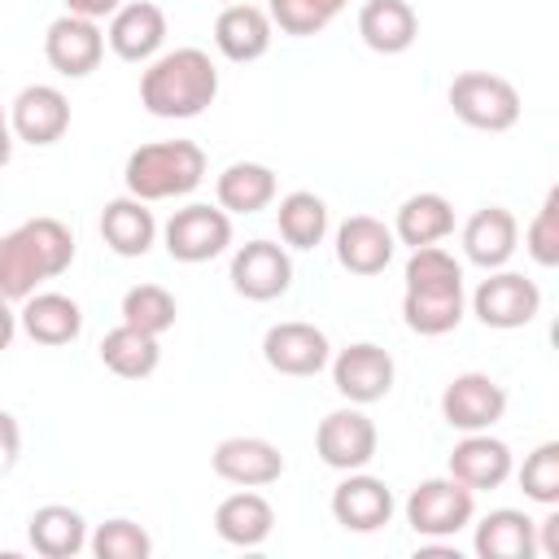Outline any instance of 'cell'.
I'll use <instances>...</instances> for the list:
<instances>
[{"label": "cell", "instance_id": "cell-11", "mask_svg": "<svg viewBox=\"0 0 559 559\" xmlns=\"http://www.w3.org/2000/svg\"><path fill=\"white\" fill-rule=\"evenodd\" d=\"M376 424L358 411V406H345V411H332L319 419V432H314V450L328 467L336 472H358L376 459Z\"/></svg>", "mask_w": 559, "mask_h": 559}, {"label": "cell", "instance_id": "cell-12", "mask_svg": "<svg viewBox=\"0 0 559 559\" xmlns=\"http://www.w3.org/2000/svg\"><path fill=\"white\" fill-rule=\"evenodd\" d=\"M9 127H13V140H26L35 148L57 144L70 131V100H66V92L52 87V83L22 87L13 96V105H9Z\"/></svg>", "mask_w": 559, "mask_h": 559}, {"label": "cell", "instance_id": "cell-36", "mask_svg": "<svg viewBox=\"0 0 559 559\" xmlns=\"http://www.w3.org/2000/svg\"><path fill=\"white\" fill-rule=\"evenodd\" d=\"M520 489L542 502V507H555L559 502V441H542L524 467H520Z\"/></svg>", "mask_w": 559, "mask_h": 559}, {"label": "cell", "instance_id": "cell-34", "mask_svg": "<svg viewBox=\"0 0 559 559\" xmlns=\"http://www.w3.org/2000/svg\"><path fill=\"white\" fill-rule=\"evenodd\" d=\"M349 0H271V26H280L284 35H297V39H306V35H319L341 9H345Z\"/></svg>", "mask_w": 559, "mask_h": 559}, {"label": "cell", "instance_id": "cell-38", "mask_svg": "<svg viewBox=\"0 0 559 559\" xmlns=\"http://www.w3.org/2000/svg\"><path fill=\"white\" fill-rule=\"evenodd\" d=\"M17 450H22V428L9 411H0V472L17 463Z\"/></svg>", "mask_w": 559, "mask_h": 559}, {"label": "cell", "instance_id": "cell-39", "mask_svg": "<svg viewBox=\"0 0 559 559\" xmlns=\"http://www.w3.org/2000/svg\"><path fill=\"white\" fill-rule=\"evenodd\" d=\"M118 9H122V0H66V13H74V17H87V22L114 17Z\"/></svg>", "mask_w": 559, "mask_h": 559}, {"label": "cell", "instance_id": "cell-28", "mask_svg": "<svg viewBox=\"0 0 559 559\" xmlns=\"http://www.w3.org/2000/svg\"><path fill=\"white\" fill-rule=\"evenodd\" d=\"M450 231H454V205L441 192H415V197H406L402 210H397V223H393V240H402L411 249L437 245Z\"/></svg>", "mask_w": 559, "mask_h": 559}, {"label": "cell", "instance_id": "cell-16", "mask_svg": "<svg viewBox=\"0 0 559 559\" xmlns=\"http://www.w3.org/2000/svg\"><path fill=\"white\" fill-rule=\"evenodd\" d=\"M210 463H214V476H223L227 485H245V489H262L284 476V454L266 437H227L214 445Z\"/></svg>", "mask_w": 559, "mask_h": 559}, {"label": "cell", "instance_id": "cell-19", "mask_svg": "<svg viewBox=\"0 0 559 559\" xmlns=\"http://www.w3.org/2000/svg\"><path fill=\"white\" fill-rule=\"evenodd\" d=\"M109 48L122 61H153L166 44V13L153 0H131L109 17Z\"/></svg>", "mask_w": 559, "mask_h": 559}, {"label": "cell", "instance_id": "cell-33", "mask_svg": "<svg viewBox=\"0 0 559 559\" xmlns=\"http://www.w3.org/2000/svg\"><path fill=\"white\" fill-rule=\"evenodd\" d=\"M175 314H179V306H175V297L162 284H135L122 297V323H131V328H140L148 336L170 332L175 328Z\"/></svg>", "mask_w": 559, "mask_h": 559}, {"label": "cell", "instance_id": "cell-2", "mask_svg": "<svg viewBox=\"0 0 559 559\" xmlns=\"http://www.w3.org/2000/svg\"><path fill=\"white\" fill-rule=\"evenodd\" d=\"M402 314H406V328L419 336H445L459 328V319H463V266L441 245L411 249Z\"/></svg>", "mask_w": 559, "mask_h": 559}, {"label": "cell", "instance_id": "cell-6", "mask_svg": "<svg viewBox=\"0 0 559 559\" xmlns=\"http://www.w3.org/2000/svg\"><path fill=\"white\" fill-rule=\"evenodd\" d=\"M476 515V489H467L463 480L454 476H432V480H419L406 498V524L419 533V537H454L459 528H467Z\"/></svg>", "mask_w": 559, "mask_h": 559}, {"label": "cell", "instance_id": "cell-42", "mask_svg": "<svg viewBox=\"0 0 559 559\" xmlns=\"http://www.w3.org/2000/svg\"><path fill=\"white\" fill-rule=\"evenodd\" d=\"M9 157H13V127H9V114L0 105V170L9 166Z\"/></svg>", "mask_w": 559, "mask_h": 559}, {"label": "cell", "instance_id": "cell-26", "mask_svg": "<svg viewBox=\"0 0 559 559\" xmlns=\"http://www.w3.org/2000/svg\"><path fill=\"white\" fill-rule=\"evenodd\" d=\"M358 35H362V44L371 52L393 57V52H406L415 44L419 17H415V9L406 0H367L358 9Z\"/></svg>", "mask_w": 559, "mask_h": 559}, {"label": "cell", "instance_id": "cell-29", "mask_svg": "<svg viewBox=\"0 0 559 559\" xmlns=\"http://www.w3.org/2000/svg\"><path fill=\"white\" fill-rule=\"evenodd\" d=\"M476 555L480 559H533L537 555V537H533V520L524 511L498 507L476 524Z\"/></svg>", "mask_w": 559, "mask_h": 559}, {"label": "cell", "instance_id": "cell-3", "mask_svg": "<svg viewBox=\"0 0 559 559\" xmlns=\"http://www.w3.org/2000/svg\"><path fill=\"white\" fill-rule=\"evenodd\" d=\"M218 96V66L205 48H175L140 74V105L153 118H197Z\"/></svg>", "mask_w": 559, "mask_h": 559}, {"label": "cell", "instance_id": "cell-24", "mask_svg": "<svg viewBox=\"0 0 559 559\" xmlns=\"http://www.w3.org/2000/svg\"><path fill=\"white\" fill-rule=\"evenodd\" d=\"M17 323L35 345H70L83 332V310L66 293H31Z\"/></svg>", "mask_w": 559, "mask_h": 559}, {"label": "cell", "instance_id": "cell-14", "mask_svg": "<svg viewBox=\"0 0 559 559\" xmlns=\"http://www.w3.org/2000/svg\"><path fill=\"white\" fill-rule=\"evenodd\" d=\"M293 284V258L284 245L249 240L231 253V288L249 301H275Z\"/></svg>", "mask_w": 559, "mask_h": 559}, {"label": "cell", "instance_id": "cell-13", "mask_svg": "<svg viewBox=\"0 0 559 559\" xmlns=\"http://www.w3.org/2000/svg\"><path fill=\"white\" fill-rule=\"evenodd\" d=\"M393 358L389 349L371 345V341H358V345H345L336 358H332V384L341 397H349L354 406H367V402H380L389 397L393 389Z\"/></svg>", "mask_w": 559, "mask_h": 559}, {"label": "cell", "instance_id": "cell-40", "mask_svg": "<svg viewBox=\"0 0 559 559\" xmlns=\"http://www.w3.org/2000/svg\"><path fill=\"white\" fill-rule=\"evenodd\" d=\"M533 537H537V550H542V555L559 559V515H555V511H550L546 520H533Z\"/></svg>", "mask_w": 559, "mask_h": 559}, {"label": "cell", "instance_id": "cell-21", "mask_svg": "<svg viewBox=\"0 0 559 559\" xmlns=\"http://www.w3.org/2000/svg\"><path fill=\"white\" fill-rule=\"evenodd\" d=\"M214 44L227 61H258L271 48V13L249 0L227 4L214 22Z\"/></svg>", "mask_w": 559, "mask_h": 559}, {"label": "cell", "instance_id": "cell-15", "mask_svg": "<svg viewBox=\"0 0 559 559\" xmlns=\"http://www.w3.org/2000/svg\"><path fill=\"white\" fill-rule=\"evenodd\" d=\"M44 57H48V66H52L57 74H66V79H87V74L100 66V57H105V35H100L96 22L74 17V13H61V17L48 26V35H44Z\"/></svg>", "mask_w": 559, "mask_h": 559}, {"label": "cell", "instance_id": "cell-32", "mask_svg": "<svg viewBox=\"0 0 559 559\" xmlns=\"http://www.w3.org/2000/svg\"><path fill=\"white\" fill-rule=\"evenodd\" d=\"M275 218H280V236H284L288 249H314L328 236V205H323V197H314L306 188L288 192L280 201Z\"/></svg>", "mask_w": 559, "mask_h": 559}, {"label": "cell", "instance_id": "cell-8", "mask_svg": "<svg viewBox=\"0 0 559 559\" xmlns=\"http://www.w3.org/2000/svg\"><path fill=\"white\" fill-rule=\"evenodd\" d=\"M472 310L485 328H498V332H511V328H524L537 319L542 310V288L533 280H524L520 271H493L489 280H480V288L472 293Z\"/></svg>", "mask_w": 559, "mask_h": 559}, {"label": "cell", "instance_id": "cell-22", "mask_svg": "<svg viewBox=\"0 0 559 559\" xmlns=\"http://www.w3.org/2000/svg\"><path fill=\"white\" fill-rule=\"evenodd\" d=\"M100 240L118 253V258H144L157 240V218L148 210V201L140 197H118L100 210Z\"/></svg>", "mask_w": 559, "mask_h": 559}, {"label": "cell", "instance_id": "cell-30", "mask_svg": "<svg viewBox=\"0 0 559 559\" xmlns=\"http://www.w3.org/2000/svg\"><path fill=\"white\" fill-rule=\"evenodd\" d=\"M214 192H218V205L227 214H258L275 201V170L262 162H231L218 175Z\"/></svg>", "mask_w": 559, "mask_h": 559}, {"label": "cell", "instance_id": "cell-9", "mask_svg": "<svg viewBox=\"0 0 559 559\" xmlns=\"http://www.w3.org/2000/svg\"><path fill=\"white\" fill-rule=\"evenodd\" d=\"M507 415V389L485 371H463L441 389V419L459 432H489Z\"/></svg>", "mask_w": 559, "mask_h": 559}, {"label": "cell", "instance_id": "cell-25", "mask_svg": "<svg viewBox=\"0 0 559 559\" xmlns=\"http://www.w3.org/2000/svg\"><path fill=\"white\" fill-rule=\"evenodd\" d=\"M271 528H275V511H271V502H266L262 493H253V489H240V493L223 498L218 511H214V533H218L227 546H240V550L262 546V542L271 537Z\"/></svg>", "mask_w": 559, "mask_h": 559}, {"label": "cell", "instance_id": "cell-4", "mask_svg": "<svg viewBox=\"0 0 559 559\" xmlns=\"http://www.w3.org/2000/svg\"><path fill=\"white\" fill-rule=\"evenodd\" d=\"M127 192L140 201H170L188 197L205 179V153L192 140H157L140 144L122 166Z\"/></svg>", "mask_w": 559, "mask_h": 559}, {"label": "cell", "instance_id": "cell-17", "mask_svg": "<svg viewBox=\"0 0 559 559\" xmlns=\"http://www.w3.org/2000/svg\"><path fill=\"white\" fill-rule=\"evenodd\" d=\"M332 515L345 533H376L393 520V493L380 476L367 472H349L336 489H332Z\"/></svg>", "mask_w": 559, "mask_h": 559}, {"label": "cell", "instance_id": "cell-27", "mask_svg": "<svg viewBox=\"0 0 559 559\" xmlns=\"http://www.w3.org/2000/svg\"><path fill=\"white\" fill-rule=\"evenodd\" d=\"M26 542L44 559H74L87 546V520L74 507L48 502L26 520Z\"/></svg>", "mask_w": 559, "mask_h": 559}, {"label": "cell", "instance_id": "cell-31", "mask_svg": "<svg viewBox=\"0 0 559 559\" xmlns=\"http://www.w3.org/2000/svg\"><path fill=\"white\" fill-rule=\"evenodd\" d=\"M100 362H105L114 376H122V380H144V376L157 371L162 345H157V336H148V332L131 328V323H118V328L105 332V341H100Z\"/></svg>", "mask_w": 559, "mask_h": 559}, {"label": "cell", "instance_id": "cell-18", "mask_svg": "<svg viewBox=\"0 0 559 559\" xmlns=\"http://www.w3.org/2000/svg\"><path fill=\"white\" fill-rule=\"evenodd\" d=\"M393 249H397L393 227H384L371 214H349L336 227V262L349 275H380L393 262Z\"/></svg>", "mask_w": 559, "mask_h": 559}, {"label": "cell", "instance_id": "cell-43", "mask_svg": "<svg viewBox=\"0 0 559 559\" xmlns=\"http://www.w3.org/2000/svg\"><path fill=\"white\" fill-rule=\"evenodd\" d=\"M223 4H236V0H223Z\"/></svg>", "mask_w": 559, "mask_h": 559}, {"label": "cell", "instance_id": "cell-7", "mask_svg": "<svg viewBox=\"0 0 559 559\" xmlns=\"http://www.w3.org/2000/svg\"><path fill=\"white\" fill-rule=\"evenodd\" d=\"M162 236H166V253L175 262L197 266V262L218 258L231 245V218H227L223 205H197L192 201V205H183V210L170 214V223H166Z\"/></svg>", "mask_w": 559, "mask_h": 559}, {"label": "cell", "instance_id": "cell-23", "mask_svg": "<svg viewBox=\"0 0 559 559\" xmlns=\"http://www.w3.org/2000/svg\"><path fill=\"white\" fill-rule=\"evenodd\" d=\"M450 476L463 480L467 489H498L511 476V450H507V441H498L489 432H467L450 450Z\"/></svg>", "mask_w": 559, "mask_h": 559}, {"label": "cell", "instance_id": "cell-37", "mask_svg": "<svg viewBox=\"0 0 559 559\" xmlns=\"http://www.w3.org/2000/svg\"><path fill=\"white\" fill-rule=\"evenodd\" d=\"M524 245L537 266H559V188H550L546 201L537 205V214L524 231Z\"/></svg>", "mask_w": 559, "mask_h": 559}, {"label": "cell", "instance_id": "cell-1", "mask_svg": "<svg viewBox=\"0 0 559 559\" xmlns=\"http://www.w3.org/2000/svg\"><path fill=\"white\" fill-rule=\"evenodd\" d=\"M74 262V236L61 218H26L0 236V297L26 301L44 280L61 275Z\"/></svg>", "mask_w": 559, "mask_h": 559}, {"label": "cell", "instance_id": "cell-20", "mask_svg": "<svg viewBox=\"0 0 559 559\" xmlns=\"http://www.w3.org/2000/svg\"><path fill=\"white\" fill-rule=\"evenodd\" d=\"M515 240H520V223L502 205H485L463 223V253H467V262H476L485 271L507 266L515 253Z\"/></svg>", "mask_w": 559, "mask_h": 559}, {"label": "cell", "instance_id": "cell-5", "mask_svg": "<svg viewBox=\"0 0 559 559\" xmlns=\"http://www.w3.org/2000/svg\"><path fill=\"white\" fill-rule=\"evenodd\" d=\"M445 96H450L454 118L476 131H511L520 122V92L502 74L463 70V74H454Z\"/></svg>", "mask_w": 559, "mask_h": 559}, {"label": "cell", "instance_id": "cell-10", "mask_svg": "<svg viewBox=\"0 0 559 559\" xmlns=\"http://www.w3.org/2000/svg\"><path fill=\"white\" fill-rule=\"evenodd\" d=\"M262 358L280 376H319L332 362V345H328V332L323 328L301 323V319H288V323L266 328Z\"/></svg>", "mask_w": 559, "mask_h": 559}, {"label": "cell", "instance_id": "cell-41", "mask_svg": "<svg viewBox=\"0 0 559 559\" xmlns=\"http://www.w3.org/2000/svg\"><path fill=\"white\" fill-rule=\"evenodd\" d=\"M13 332H17V314L9 310V301L0 297V354L13 345Z\"/></svg>", "mask_w": 559, "mask_h": 559}, {"label": "cell", "instance_id": "cell-35", "mask_svg": "<svg viewBox=\"0 0 559 559\" xmlns=\"http://www.w3.org/2000/svg\"><path fill=\"white\" fill-rule=\"evenodd\" d=\"M96 559H148L153 555V537L135 524V520H105L92 537H87Z\"/></svg>", "mask_w": 559, "mask_h": 559}]
</instances>
